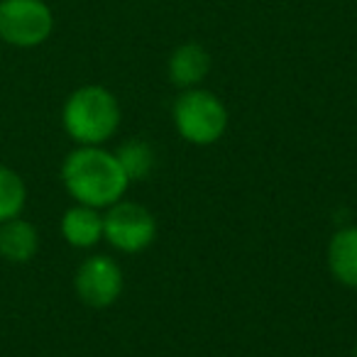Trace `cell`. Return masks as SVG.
<instances>
[{"instance_id":"6da1fadb","label":"cell","mask_w":357,"mask_h":357,"mask_svg":"<svg viewBox=\"0 0 357 357\" xmlns=\"http://www.w3.org/2000/svg\"><path fill=\"white\" fill-rule=\"evenodd\" d=\"M61 181L71 199L91 208H108L118 204L130 184L115 152L98 144H81L69 152L61 164Z\"/></svg>"},{"instance_id":"7a4b0ae2","label":"cell","mask_w":357,"mask_h":357,"mask_svg":"<svg viewBox=\"0 0 357 357\" xmlns=\"http://www.w3.org/2000/svg\"><path fill=\"white\" fill-rule=\"evenodd\" d=\"M64 130L79 144H103L120 125V105L103 86H81L64 103Z\"/></svg>"},{"instance_id":"3957f363","label":"cell","mask_w":357,"mask_h":357,"mask_svg":"<svg viewBox=\"0 0 357 357\" xmlns=\"http://www.w3.org/2000/svg\"><path fill=\"white\" fill-rule=\"evenodd\" d=\"M174 125L191 144H213L228 128V110L211 91L186 89L174 103Z\"/></svg>"},{"instance_id":"277c9868","label":"cell","mask_w":357,"mask_h":357,"mask_svg":"<svg viewBox=\"0 0 357 357\" xmlns=\"http://www.w3.org/2000/svg\"><path fill=\"white\" fill-rule=\"evenodd\" d=\"M54 30L45 0H0V40L13 47H37Z\"/></svg>"},{"instance_id":"5b68a950","label":"cell","mask_w":357,"mask_h":357,"mask_svg":"<svg viewBox=\"0 0 357 357\" xmlns=\"http://www.w3.org/2000/svg\"><path fill=\"white\" fill-rule=\"evenodd\" d=\"M103 238L120 252H142L157 238V220L144 206L120 199L105 211Z\"/></svg>"},{"instance_id":"8992f818","label":"cell","mask_w":357,"mask_h":357,"mask_svg":"<svg viewBox=\"0 0 357 357\" xmlns=\"http://www.w3.org/2000/svg\"><path fill=\"white\" fill-rule=\"evenodd\" d=\"M76 294L79 298L91 308H105L110 303L118 301L123 294V269L113 257L105 255H96L89 257L76 272Z\"/></svg>"},{"instance_id":"52a82bcc","label":"cell","mask_w":357,"mask_h":357,"mask_svg":"<svg viewBox=\"0 0 357 357\" xmlns=\"http://www.w3.org/2000/svg\"><path fill=\"white\" fill-rule=\"evenodd\" d=\"M211 71V56L196 42L176 47L169 56V79L178 89H196Z\"/></svg>"},{"instance_id":"ba28073f","label":"cell","mask_w":357,"mask_h":357,"mask_svg":"<svg viewBox=\"0 0 357 357\" xmlns=\"http://www.w3.org/2000/svg\"><path fill=\"white\" fill-rule=\"evenodd\" d=\"M40 250V235L35 225L17 218L0 223V255L13 264H25Z\"/></svg>"},{"instance_id":"9c48e42d","label":"cell","mask_w":357,"mask_h":357,"mask_svg":"<svg viewBox=\"0 0 357 357\" xmlns=\"http://www.w3.org/2000/svg\"><path fill=\"white\" fill-rule=\"evenodd\" d=\"M61 235L74 248H93L103 238V215L91 206H74L61 218Z\"/></svg>"},{"instance_id":"30bf717a","label":"cell","mask_w":357,"mask_h":357,"mask_svg":"<svg viewBox=\"0 0 357 357\" xmlns=\"http://www.w3.org/2000/svg\"><path fill=\"white\" fill-rule=\"evenodd\" d=\"M328 264L333 277L350 289H357V225L337 230L328 248Z\"/></svg>"},{"instance_id":"8fae6325","label":"cell","mask_w":357,"mask_h":357,"mask_svg":"<svg viewBox=\"0 0 357 357\" xmlns=\"http://www.w3.org/2000/svg\"><path fill=\"white\" fill-rule=\"evenodd\" d=\"M25 201L27 189L22 176L6 164H0V223L17 218L25 208Z\"/></svg>"},{"instance_id":"7c38bea8","label":"cell","mask_w":357,"mask_h":357,"mask_svg":"<svg viewBox=\"0 0 357 357\" xmlns=\"http://www.w3.org/2000/svg\"><path fill=\"white\" fill-rule=\"evenodd\" d=\"M115 157H118L120 167H123L125 176H128L130 181L149 176L154 169V152L144 139H128L125 144H120Z\"/></svg>"},{"instance_id":"4fadbf2b","label":"cell","mask_w":357,"mask_h":357,"mask_svg":"<svg viewBox=\"0 0 357 357\" xmlns=\"http://www.w3.org/2000/svg\"><path fill=\"white\" fill-rule=\"evenodd\" d=\"M355 357H357V345H355Z\"/></svg>"}]
</instances>
